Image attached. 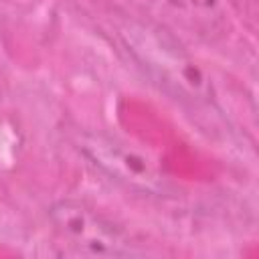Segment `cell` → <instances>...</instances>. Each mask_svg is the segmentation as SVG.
Instances as JSON below:
<instances>
[{
	"label": "cell",
	"instance_id": "1",
	"mask_svg": "<svg viewBox=\"0 0 259 259\" xmlns=\"http://www.w3.org/2000/svg\"><path fill=\"white\" fill-rule=\"evenodd\" d=\"M47 214L59 241L75 255L132 257L142 253L125 229L81 200L61 198L49 206Z\"/></svg>",
	"mask_w": 259,
	"mask_h": 259
},
{
	"label": "cell",
	"instance_id": "2",
	"mask_svg": "<svg viewBox=\"0 0 259 259\" xmlns=\"http://www.w3.org/2000/svg\"><path fill=\"white\" fill-rule=\"evenodd\" d=\"M121 36L138 63L170 93L192 101L206 97L208 87L202 73L168 32L150 24H132Z\"/></svg>",
	"mask_w": 259,
	"mask_h": 259
},
{
	"label": "cell",
	"instance_id": "3",
	"mask_svg": "<svg viewBox=\"0 0 259 259\" xmlns=\"http://www.w3.org/2000/svg\"><path fill=\"white\" fill-rule=\"evenodd\" d=\"M77 148L105 176L134 192L162 196L168 190V180L160 174L158 166L117 138L105 134H83Z\"/></svg>",
	"mask_w": 259,
	"mask_h": 259
},
{
	"label": "cell",
	"instance_id": "4",
	"mask_svg": "<svg viewBox=\"0 0 259 259\" xmlns=\"http://www.w3.org/2000/svg\"><path fill=\"white\" fill-rule=\"evenodd\" d=\"M190 4H194V6H202V8H208V6H212L217 0H188Z\"/></svg>",
	"mask_w": 259,
	"mask_h": 259
}]
</instances>
